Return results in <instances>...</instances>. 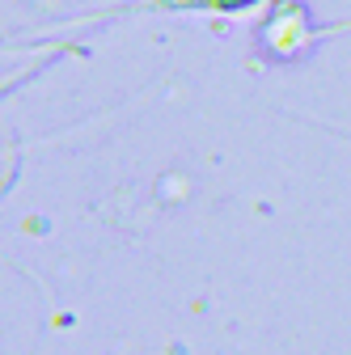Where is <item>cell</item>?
I'll return each instance as SVG.
<instances>
[{
    "mask_svg": "<svg viewBox=\"0 0 351 355\" xmlns=\"http://www.w3.org/2000/svg\"><path fill=\"white\" fill-rule=\"evenodd\" d=\"M212 5H221V9H237V5H246V0H212Z\"/></svg>",
    "mask_w": 351,
    "mask_h": 355,
    "instance_id": "cell-1",
    "label": "cell"
}]
</instances>
